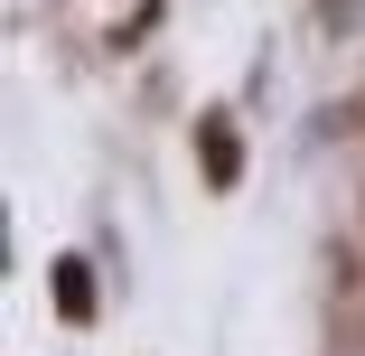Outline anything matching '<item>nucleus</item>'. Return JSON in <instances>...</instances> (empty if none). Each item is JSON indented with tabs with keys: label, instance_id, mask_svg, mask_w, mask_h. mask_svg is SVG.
<instances>
[]
</instances>
